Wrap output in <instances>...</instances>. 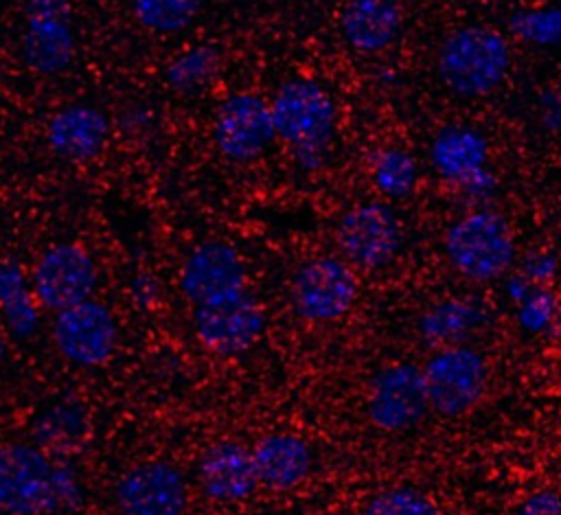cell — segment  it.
<instances>
[{
    "instance_id": "obj_10",
    "label": "cell",
    "mask_w": 561,
    "mask_h": 515,
    "mask_svg": "<svg viewBox=\"0 0 561 515\" xmlns=\"http://www.w3.org/2000/svg\"><path fill=\"white\" fill-rule=\"evenodd\" d=\"M99 272L92 254L70 241L48 245L35 261L31 285L37 302L48 311H64L92 298Z\"/></svg>"
},
{
    "instance_id": "obj_3",
    "label": "cell",
    "mask_w": 561,
    "mask_h": 515,
    "mask_svg": "<svg viewBox=\"0 0 561 515\" xmlns=\"http://www.w3.org/2000/svg\"><path fill=\"white\" fill-rule=\"evenodd\" d=\"M443 250L451 270L473 283L502 278L517 256L511 224L493 208H473L451 221Z\"/></svg>"
},
{
    "instance_id": "obj_23",
    "label": "cell",
    "mask_w": 561,
    "mask_h": 515,
    "mask_svg": "<svg viewBox=\"0 0 561 515\" xmlns=\"http://www.w3.org/2000/svg\"><path fill=\"white\" fill-rule=\"evenodd\" d=\"M508 33L533 48L561 46V4L522 7L508 15Z\"/></svg>"
},
{
    "instance_id": "obj_27",
    "label": "cell",
    "mask_w": 561,
    "mask_h": 515,
    "mask_svg": "<svg viewBox=\"0 0 561 515\" xmlns=\"http://www.w3.org/2000/svg\"><path fill=\"white\" fill-rule=\"evenodd\" d=\"M362 515H440V511L414 487H390L375 493Z\"/></svg>"
},
{
    "instance_id": "obj_25",
    "label": "cell",
    "mask_w": 561,
    "mask_h": 515,
    "mask_svg": "<svg viewBox=\"0 0 561 515\" xmlns=\"http://www.w3.org/2000/svg\"><path fill=\"white\" fill-rule=\"evenodd\" d=\"M204 0H131L136 22L158 35L186 28L199 13Z\"/></svg>"
},
{
    "instance_id": "obj_14",
    "label": "cell",
    "mask_w": 561,
    "mask_h": 515,
    "mask_svg": "<svg viewBox=\"0 0 561 515\" xmlns=\"http://www.w3.org/2000/svg\"><path fill=\"white\" fill-rule=\"evenodd\" d=\"M53 342L64 359L81 368L103 366L116 348V320L112 311L90 298L64 309L53 320Z\"/></svg>"
},
{
    "instance_id": "obj_7",
    "label": "cell",
    "mask_w": 561,
    "mask_h": 515,
    "mask_svg": "<svg viewBox=\"0 0 561 515\" xmlns=\"http://www.w3.org/2000/svg\"><path fill=\"white\" fill-rule=\"evenodd\" d=\"M335 241L342 259L353 267L381 270L403 245L401 219L388 202H362L340 217Z\"/></svg>"
},
{
    "instance_id": "obj_29",
    "label": "cell",
    "mask_w": 561,
    "mask_h": 515,
    "mask_svg": "<svg viewBox=\"0 0 561 515\" xmlns=\"http://www.w3.org/2000/svg\"><path fill=\"white\" fill-rule=\"evenodd\" d=\"M513 515H561V493L554 489H537L515 506Z\"/></svg>"
},
{
    "instance_id": "obj_6",
    "label": "cell",
    "mask_w": 561,
    "mask_h": 515,
    "mask_svg": "<svg viewBox=\"0 0 561 515\" xmlns=\"http://www.w3.org/2000/svg\"><path fill=\"white\" fill-rule=\"evenodd\" d=\"M359 294L353 265L340 256L305 261L289 285V305L307 322H333L344 318Z\"/></svg>"
},
{
    "instance_id": "obj_31",
    "label": "cell",
    "mask_w": 561,
    "mask_h": 515,
    "mask_svg": "<svg viewBox=\"0 0 561 515\" xmlns=\"http://www.w3.org/2000/svg\"><path fill=\"white\" fill-rule=\"evenodd\" d=\"M557 267H559V263H557L554 254H550V252H535V254H530L524 261L522 274L528 281H533L535 285H546L557 274Z\"/></svg>"
},
{
    "instance_id": "obj_26",
    "label": "cell",
    "mask_w": 561,
    "mask_h": 515,
    "mask_svg": "<svg viewBox=\"0 0 561 515\" xmlns=\"http://www.w3.org/2000/svg\"><path fill=\"white\" fill-rule=\"evenodd\" d=\"M482 322V311L465 300H445L423 316L421 329L427 337L456 340Z\"/></svg>"
},
{
    "instance_id": "obj_9",
    "label": "cell",
    "mask_w": 561,
    "mask_h": 515,
    "mask_svg": "<svg viewBox=\"0 0 561 515\" xmlns=\"http://www.w3.org/2000/svg\"><path fill=\"white\" fill-rule=\"evenodd\" d=\"M197 340L219 357H237L254 346L265 327L261 302L250 289L193 307Z\"/></svg>"
},
{
    "instance_id": "obj_22",
    "label": "cell",
    "mask_w": 561,
    "mask_h": 515,
    "mask_svg": "<svg viewBox=\"0 0 561 515\" xmlns=\"http://www.w3.org/2000/svg\"><path fill=\"white\" fill-rule=\"evenodd\" d=\"M370 180L388 199H403L416 186V160L401 147H381L370 156Z\"/></svg>"
},
{
    "instance_id": "obj_21",
    "label": "cell",
    "mask_w": 561,
    "mask_h": 515,
    "mask_svg": "<svg viewBox=\"0 0 561 515\" xmlns=\"http://www.w3.org/2000/svg\"><path fill=\"white\" fill-rule=\"evenodd\" d=\"M0 302L11 335L20 340L31 337L39 324L37 298L22 267L11 259H4L0 267Z\"/></svg>"
},
{
    "instance_id": "obj_11",
    "label": "cell",
    "mask_w": 561,
    "mask_h": 515,
    "mask_svg": "<svg viewBox=\"0 0 561 515\" xmlns=\"http://www.w3.org/2000/svg\"><path fill=\"white\" fill-rule=\"evenodd\" d=\"M213 138L219 153L232 162L261 158L278 138L272 105L254 92L228 94L215 112Z\"/></svg>"
},
{
    "instance_id": "obj_19",
    "label": "cell",
    "mask_w": 561,
    "mask_h": 515,
    "mask_svg": "<svg viewBox=\"0 0 561 515\" xmlns=\"http://www.w3.org/2000/svg\"><path fill=\"white\" fill-rule=\"evenodd\" d=\"M256 473L263 487L289 491L307 480L313 467V454L305 438L291 432H272L252 447Z\"/></svg>"
},
{
    "instance_id": "obj_24",
    "label": "cell",
    "mask_w": 561,
    "mask_h": 515,
    "mask_svg": "<svg viewBox=\"0 0 561 515\" xmlns=\"http://www.w3.org/2000/svg\"><path fill=\"white\" fill-rule=\"evenodd\" d=\"M219 68V48L213 44H197L186 48L164 68V81L175 92L199 90Z\"/></svg>"
},
{
    "instance_id": "obj_16",
    "label": "cell",
    "mask_w": 561,
    "mask_h": 515,
    "mask_svg": "<svg viewBox=\"0 0 561 515\" xmlns=\"http://www.w3.org/2000/svg\"><path fill=\"white\" fill-rule=\"evenodd\" d=\"M180 289L191 307L248 289V272L241 254L224 241L195 245L180 270Z\"/></svg>"
},
{
    "instance_id": "obj_4",
    "label": "cell",
    "mask_w": 561,
    "mask_h": 515,
    "mask_svg": "<svg viewBox=\"0 0 561 515\" xmlns=\"http://www.w3.org/2000/svg\"><path fill=\"white\" fill-rule=\"evenodd\" d=\"M68 500L61 473L44 451L9 443L0 454V504L7 515H46Z\"/></svg>"
},
{
    "instance_id": "obj_8",
    "label": "cell",
    "mask_w": 561,
    "mask_h": 515,
    "mask_svg": "<svg viewBox=\"0 0 561 515\" xmlns=\"http://www.w3.org/2000/svg\"><path fill=\"white\" fill-rule=\"evenodd\" d=\"M489 156L486 136L471 125H445L430 145V162L438 178L471 199H486L495 193L497 180L489 169Z\"/></svg>"
},
{
    "instance_id": "obj_17",
    "label": "cell",
    "mask_w": 561,
    "mask_h": 515,
    "mask_svg": "<svg viewBox=\"0 0 561 515\" xmlns=\"http://www.w3.org/2000/svg\"><path fill=\"white\" fill-rule=\"evenodd\" d=\"M197 482L204 495L215 502L230 504L250 497L261 484L252 449L237 440L208 445L197 460Z\"/></svg>"
},
{
    "instance_id": "obj_18",
    "label": "cell",
    "mask_w": 561,
    "mask_h": 515,
    "mask_svg": "<svg viewBox=\"0 0 561 515\" xmlns=\"http://www.w3.org/2000/svg\"><path fill=\"white\" fill-rule=\"evenodd\" d=\"M48 149L68 162L96 158L110 140V118L96 105L72 103L57 110L46 123Z\"/></svg>"
},
{
    "instance_id": "obj_28",
    "label": "cell",
    "mask_w": 561,
    "mask_h": 515,
    "mask_svg": "<svg viewBox=\"0 0 561 515\" xmlns=\"http://www.w3.org/2000/svg\"><path fill=\"white\" fill-rule=\"evenodd\" d=\"M515 305L519 322L528 331H543L557 318V300L543 285H533V289Z\"/></svg>"
},
{
    "instance_id": "obj_12",
    "label": "cell",
    "mask_w": 561,
    "mask_h": 515,
    "mask_svg": "<svg viewBox=\"0 0 561 515\" xmlns=\"http://www.w3.org/2000/svg\"><path fill=\"white\" fill-rule=\"evenodd\" d=\"M77 50L72 9L68 0H26L22 59L39 75L64 72Z\"/></svg>"
},
{
    "instance_id": "obj_13",
    "label": "cell",
    "mask_w": 561,
    "mask_h": 515,
    "mask_svg": "<svg viewBox=\"0 0 561 515\" xmlns=\"http://www.w3.org/2000/svg\"><path fill=\"white\" fill-rule=\"evenodd\" d=\"M430 408L423 368L401 362L379 368L368 388L366 412L375 427L403 432L414 427Z\"/></svg>"
},
{
    "instance_id": "obj_5",
    "label": "cell",
    "mask_w": 561,
    "mask_h": 515,
    "mask_svg": "<svg viewBox=\"0 0 561 515\" xmlns=\"http://www.w3.org/2000/svg\"><path fill=\"white\" fill-rule=\"evenodd\" d=\"M423 377L430 408L445 419H458L471 412L484 397L489 366L473 346L449 344L425 362Z\"/></svg>"
},
{
    "instance_id": "obj_2",
    "label": "cell",
    "mask_w": 561,
    "mask_h": 515,
    "mask_svg": "<svg viewBox=\"0 0 561 515\" xmlns=\"http://www.w3.org/2000/svg\"><path fill=\"white\" fill-rule=\"evenodd\" d=\"M511 64L506 35L491 26L467 24L443 39L436 55V75L451 94L480 99L504 83Z\"/></svg>"
},
{
    "instance_id": "obj_30",
    "label": "cell",
    "mask_w": 561,
    "mask_h": 515,
    "mask_svg": "<svg viewBox=\"0 0 561 515\" xmlns=\"http://www.w3.org/2000/svg\"><path fill=\"white\" fill-rule=\"evenodd\" d=\"M539 118L543 127L561 138V79L554 81L539 101Z\"/></svg>"
},
{
    "instance_id": "obj_1",
    "label": "cell",
    "mask_w": 561,
    "mask_h": 515,
    "mask_svg": "<svg viewBox=\"0 0 561 515\" xmlns=\"http://www.w3.org/2000/svg\"><path fill=\"white\" fill-rule=\"evenodd\" d=\"M270 105L276 134L296 164L305 171L320 169L337 131V107L329 90L313 79L296 77L278 85Z\"/></svg>"
},
{
    "instance_id": "obj_15",
    "label": "cell",
    "mask_w": 561,
    "mask_h": 515,
    "mask_svg": "<svg viewBox=\"0 0 561 515\" xmlns=\"http://www.w3.org/2000/svg\"><path fill=\"white\" fill-rule=\"evenodd\" d=\"M186 502V480L182 471L167 460L134 465L114 487L118 515H184Z\"/></svg>"
},
{
    "instance_id": "obj_20",
    "label": "cell",
    "mask_w": 561,
    "mask_h": 515,
    "mask_svg": "<svg viewBox=\"0 0 561 515\" xmlns=\"http://www.w3.org/2000/svg\"><path fill=\"white\" fill-rule=\"evenodd\" d=\"M340 33L359 53L386 50L401 31L403 11L399 0H346L340 11Z\"/></svg>"
}]
</instances>
